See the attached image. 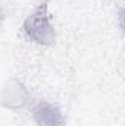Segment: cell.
Wrapping results in <instances>:
<instances>
[{"label": "cell", "instance_id": "obj_1", "mask_svg": "<svg viewBox=\"0 0 125 126\" xmlns=\"http://www.w3.org/2000/svg\"><path fill=\"white\" fill-rule=\"evenodd\" d=\"M21 31L24 37L37 46L52 47L56 44V27L53 22V16L50 13L49 0H40L34 6L31 12L25 16Z\"/></svg>", "mask_w": 125, "mask_h": 126}, {"label": "cell", "instance_id": "obj_2", "mask_svg": "<svg viewBox=\"0 0 125 126\" xmlns=\"http://www.w3.org/2000/svg\"><path fill=\"white\" fill-rule=\"evenodd\" d=\"M31 103V94L27 87L16 78H10L0 93V104L9 110H22Z\"/></svg>", "mask_w": 125, "mask_h": 126}, {"label": "cell", "instance_id": "obj_3", "mask_svg": "<svg viewBox=\"0 0 125 126\" xmlns=\"http://www.w3.org/2000/svg\"><path fill=\"white\" fill-rule=\"evenodd\" d=\"M31 116L37 126H68L62 109L49 100H40L31 106Z\"/></svg>", "mask_w": 125, "mask_h": 126}, {"label": "cell", "instance_id": "obj_4", "mask_svg": "<svg viewBox=\"0 0 125 126\" xmlns=\"http://www.w3.org/2000/svg\"><path fill=\"white\" fill-rule=\"evenodd\" d=\"M4 19H6V16H4V12H3V9H1V6H0V30H1V27H3V24H4Z\"/></svg>", "mask_w": 125, "mask_h": 126}]
</instances>
